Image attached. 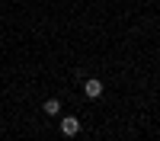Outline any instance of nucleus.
Returning <instances> with one entry per match:
<instances>
[{"label": "nucleus", "instance_id": "nucleus-3", "mask_svg": "<svg viewBox=\"0 0 160 141\" xmlns=\"http://www.w3.org/2000/svg\"><path fill=\"white\" fill-rule=\"evenodd\" d=\"M42 112L48 115V119H55V115H61V99H58V96L45 99V103H42Z\"/></svg>", "mask_w": 160, "mask_h": 141}, {"label": "nucleus", "instance_id": "nucleus-1", "mask_svg": "<svg viewBox=\"0 0 160 141\" xmlns=\"http://www.w3.org/2000/svg\"><path fill=\"white\" fill-rule=\"evenodd\" d=\"M77 132H80V119H77V115H64V119H61V135L74 138Z\"/></svg>", "mask_w": 160, "mask_h": 141}, {"label": "nucleus", "instance_id": "nucleus-2", "mask_svg": "<svg viewBox=\"0 0 160 141\" xmlns=\"http://www.w3.org/2000/svg\"><path fill=\"white\" fill-rule=\"evenodd\" d=\"M83 93H87L90 99H99V96H102V80H96V77H87V80H83Z\"/></svg>", "mask_w": 160, "mask_h": 141}]
</instances>
